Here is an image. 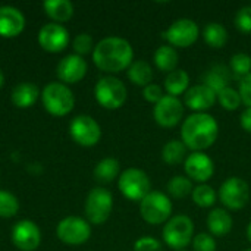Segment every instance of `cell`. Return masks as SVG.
Here are the masks:
<instances>
[{"label": "cell", "mask_w": 251, "mask_h": 251, "mask_svg": "<svg viewBox=\"0 0 251 251\" xmlns=\"http://www.w3.org/2000/svg\"><path fill=\"white\" fill-rule=\"evenodd\" d=\"M12 243L21 251H34L41 243V234L38 226L32 221H19L13 225L10 232Z\"/></svg>", "instance_id": "cell-15"}, {"label": "cell", "mask_w": 251, "mask_h": 251, "mask_svg": "<svg viewBox=\"0 0 251 251\" xmlns=\"http://www.w3.org/2000/svg\"><path fill=\"white\" fill-rule=\"evenodd\" d=\"M118 188L125 199L131 201H141L151 191V181L143 169L128 168L119 175Z\"/></svg>", "instance_id": "cell-7"}, {"label": "cell", "mask_w": 251, "mask_h": 251, "mask_svg": "<svg viewBox=\"0 0 251 251\" xmlns=\"http://www.w3.org/2000/svg\"><path fill=\"white\" fill-rule=\"evenodd\" d=\"M3 84H4V76H3V72H1V69H0V88L3 87Z\"/></svg>", "instance_id": "cell-43"}, {"label": "cell", "mask_w": 251, "mask_h": 251, "mask_svg": "<svg viewBox=\"0 0 251 251\" xmlns=\"http://www.w3.org/2000/svg\"><path fill=\"white\" fill-rule=\"evenodd\" d=\"M166 190H168V194L172 197V199H185L188 196H191L194 187H193V181L187 176H182V175H176L174 176L172 179H169L168 185H166Z\"/></svg>", "instance_id": "cell-30"}, {"label": "cell", "mask_w": 251, "mask_h": 251, "mask_svg": "<svg viewBox=\"0 0 251 251\" xmlns=\"http://www.w3.org/2000/svg\"><path fill=\"white\" fill-rule=\"evenodd\" d=\"M229 69L238 82L251 74V56L247 53H235L229 60Z\"/></svg>", "instance_id": "cell-32"}, {"label": "cell", "mask_w": 251, "mask_h": 251, "mask_svg": "<svg viewBox=\"0 0 251 251\" xmlns=\"http://www.w3.org/2000/svg\"><path fill=\"white\" fill-rule=\"evenodd\" d=\"M219 137V124L209 113H193L182 121L181 141L191 151L210 149Z\"/></svg>", "instance_id": "cell-2"}, {"label": "cell", "mask_w": 251, "mask_h": 251, "mask_svg": "<svg viewBox=\"0 0 251 251\" xmlns=\"http://www.w3.org/2000/svg\"><path fill=\"white\" fill-rule=\"evenodd\" d=\"M128 79L138 87H147L153 81V68L146 60H134L126 71Z\"/></svg>", "instance_id": "cell-26"}, {"label": "cell", "mask_w": 251, "mask_h": 251, "mask_svg": "<svg viewBox=\"0 0 251 251\" xmlns=\"http://www.w3.org/2000/svg\"><path fill=\"white\" fill-rule=\"evenodd\" d=\"M191 199L193 201L201 207V209H209V207H213L215 203H216V191L207 185V184H199L197 187H194L193 193H191Z\"/></svg>", "instance_id": "cell-31"}, {"label": "cell", "mask_w": 251, "mask_h": 251, "mask_svg": "<svg viewBox=\"0 0 251 251\" xmlns=\"http://www.w3.org/2000/svg\"><path fill=\"white\" fill-rule=\"evenodd\" d=\"M87 71H88L87 62L82 59V56H78V54H68L59 62L56 68L57 78L66 84L79 82L85 76Z\"/></svg>", "instance_id": "cell-18"}, {"label": "cell", "mask_w": 251, "mask_h": 251, "mask_svg": "<svg viewBox=\"0 0 251 251\" xmlns=\"http://www.w3.org/2000/svg\"><path fill=\"white\" fill-rule=\"evenodd\" d=\"M163 88L168 96L179 97L181 94H185L190 88V75L184 69H175L171 74L166 75L163 81Z\"/></svg>", "instance_id": "cell-22"}, {"label": "cell", "mask_w": 251, "mask_h": 251, "mask_svg": "<svg viewBox=\"0 0 251 251\" xmlns=\"http://www.w3.org/2000/svg\"><path fill=\"white\" fill-rule=\"evenodd\" d=\"M134 251H163V246L157 238L141 237L134 243Z\"/></svg>", "instance_id": "cell-38"}, {"label": "cell", "mask_w": 251, "mask_h": 251, "mask_svg": "<svg viewBox=\"0 0 251 251\" xmlns=\"http://www.w3.org/2000/svg\"><path fill=\"white\" fill-rule=\"evenodd\" d=\"M200 37V28L196 21L188 18L176 19L165 32L163 38L169 43L172 47L187 49L193 46Z\"/></svg>", "instance_id": "cell-11"}, {"label": "cell", "mask_w": 251, "mask_h": 251, "mask_svg": "<svg viewBox=\"0 0 251 251\" xmlns=\"http://www.w3.org/2000/svg\"><path fill=\"white\" fill-rule=\"evenodd\" d=\"M246 234H247V240H249V243L251 244V221H250V224L247 225V231H246Z\"/></svg>", "instance_id": "cell-42"}, {"label": "cell", "mask_w": 251, "mask_h": 251, "mask_svg": "<svg viewBox=\"0 0 251 251\" xmlns=\"http://www.w3.org/2000/svg\"><path fill=\"white\" fill-rule=\"evenodd\" d=\"M38 96H41V94H40L37 85H34L31 82H21L13 88L10 99L16 107L26 109V107H31L37 101Z\"/></svg>", "instance_id": "cell-24"}, {"label": "cell", "mask_w": 251, "mask_h": 251, "mask_svg": "<svg viewBox=\"0 0 251 251\" xmlns=\"http://www.w3.org/2000/svg\"><path fill=\"white\" fill-rule=\"evenodd\" d=\"M25 28V16L13 6L0 7V37L13 38L18 37Z\"/></svg>", "instance_id": "cell-19"}, {"label": "cell", "mask_w": 251, "mask_h": 251, "mask_svg": "<svg viewBox=\"0 0 251 251\" xmlns=\"http://www.w3.org/2000/svg\"><path fill=\"white\" fill-rule=\"evenodd\" d=\"M57 238L69 246H81L91 237V225L88 221L78 216H68L57 224Z\"/></svg>", "instance_id": "cell-10"}, {"label": "cell", "mask_w": 251, "mask_h": 251, "mask_svg": "<svg viewBox=\"0 0 251 251\" xmlns=\"http://www.w3.org/2000/svg\"><path fill=\"white\" fill-rule=\"evenodd\" d=\"M181 251H188V250H181Z\"/></svg>", "instance_id": "cell-45"}, {"label": "cell", "mask_w": 251, "mask_h": 251, "mask_svg": "<svg viewBox=\"0 0 251 251\" xmlns=\"http://www.w3.org/2000/svg\"><path fill=\"white\" fill-rule=\"evenodd\" d=\"M113 196L106 188H93L85 200V215L90 224L103 225L112 215Z\"/></svg>", "instance_id": "cell-9"}, {"label": "cell", "mask_w": 251, "mask_h": 251, "mask_svg": "<svg viewBox=\"0 0 251 251\" xmlns=\"http://www.w3.org/2000/svg\"><path fill=\"white\" fill-rule=\"evenodd\" d=\"M188 149L181 140H171L162 149V160L169 166H176L185 162Z\"/></svg>", "instance_id": "cell-29"}, {"label": "cell", "mask_w": 251, "mask_h": 251, "mask_svg": "<svg viewBox=\"0 0 251 251\" xmlns=\"http://www.w3.org/2000/svg\"><path fill=\"white\" fill-rule=\"evenodd\" d=\"M19 210V201L18 199L7 193L0 190V218H12Z\"/></svg>", "instance_id": "cell-34"}, {"label": "cell", "mask_w": 251, "mask_h": 251, "mask_svg": "<svg viewBox=\"0 0 251 251\" xmlns=\"http://www.w3.org/2000/svg\"><path fill=\"white\" fill-rule=\"evenodd\" d=\"M119 175H121V165L113 157L101 159L94 168V178L101 184H109L116 178H119Z\"/></svg>", "instance_id": "cell-27"}, {"label": "cell", "mask_w": 251, "mask_h": 251, "mask_svg": "<svg viewBox=\"0 0 251 251\" xmlns=\"http://www.w3.org/2000/svg\"><path fill=\"white\" fill-rule=\"evenodd\" d=\"M216 100V93L203 84L190 87L184 94V104L194 113H207V110L215 106Z\"/></svg>", "instance_id": "cell-17"}, {"label": "cell", "mask_w": 251, "mask_h": 251, "mask_svg": "<svg viewBox=\"0 0 251 251\" xmlns=\"http://www.w3.org/2000/svg\"><path fill=\"white\" fill-rule=\"evenodd\" d=\"M193 250L194 251H216V238L210 234L206 232H200L197 235H194L193 240Z\"/></svg>", "instance_id": "cell-35"}, {"label": "cell", "mask_w": 251, "mask_h": 251, "mask_svg": "<svg viewBox=\"0 0 251 251\" xmlns=\"http://www.w3.org/2000/svg\"><path fill=\"white\" fill-rule=\"evenodd\" d=\"M184 171L193 182L206 184L215 175V163L204 151H193L184 162Z\"/></svg>", "instance_id": "cell-14"}, {"label": "cell", "mask_w": 251, "mask_h": 251, "mask_svg": "<svg viewBox=\"0 0 251 251\" xmlns=\"http://www.w3.org/2000/svg\"><path fill=\"white\" fill-rule=\"evenodd\" d=\"M93 62L106 74H119L134 62L132 46L125 38L106 37L94 46Z\"/></svg>", "instance_id": "cell-1"}, {"label": "cell", "mask_w": 251, "mask_h": 251, "mask_svg": "<svg viewBox=\"0 0 251 251\" xmlns=\"http://www.w3.org/2000/svg\"><path fill=\"white\" fill-rule=\"evenodd\" d=\"M240 96H241V101L246 107H251V74L247 75L246 78H243L240 82Z\"/></svg>", "instance_id": "cell-40"}, {"label": "cell", "mask_w": 251, "mask_h": 251, "mask_svg": "<svg viewBox=\"0 0 251 251\" xmlns=\"http://www.w3.org/2000/svg\"><path fill=\"white\" fill-rule=\"evenodd\" d=\"M153 62H154V66L159 71L166 72V74H171L172 71L178 69L179 54H178V51H176L175 47H172L169 44H165V46H160L154 51Z\"/></svg>", "instance_id": "cell-23"}, {"label": "cell", "mask_w": 251, "mask_h": 251, "mask_svg": "<svg viewBox=\"0 0 251 251\" xmlns=\"http://www.w3.org/2000/svg\"><path fill=\"white\" fill-rule=\"evenodd\" d=\"M94 97L101 107L116 110L125 104L128 91L125 84L119 78L109 75L97 81L94 87Z\"/></svg>", "instance_id": "cell-6"}, {"label": "cell", "mask_w": 251, "mask_h": 251, "mask_svg": "<svg viewBox=\"0 0 251 251\" xmlns=\"http://www.w3.org/2000/svg\"><path fill=\"white\" fill-rule=\"evenodd\" d=\"M235 28L244 34H251V6H243L238 9L235 19H234Z\"/></svg>", "instance_id": "cell-36"}, {"label": "cell", "mask_w": 251, "mask_h": 251, "mask_svg": "<svg viewBox=\"0 0 251 251\" xmlns=\"http://www.w3.org/2000/svg\"><path fill=\"white\" fill-rule=\"evenodd\" d=\"M44 12L49 18L57 22H66L74 15V4L69 0H47L43 3Z\"/></svg>", "instance_id": "cell-25"}, {"label": "cell", "mask_w": 251, "mask_h": 251, "mask_svg": "<svg viewBox=\"0 0 251 251\" xmlns=\"http://www.w3.org/2000/svg\"><path fill=\"white\" fill-rule=\"evenodd\" d=\"M174 204L168 194L162 191H150L140 201V215L149 225H165L172 218Z\"/></svg>", "instance_id": "cell-3"}, {"label": "cell", "mask_w": 251, "mask_h": 251, "mask_svg": "<svg viewBox=\"0 0 251 251\" xmlns=\"http://www.w3.org/2000/svg\"><path fill=\"white\" fill-rule=\"evenodd\" d=\"M69 32L60 24H46L38 32V44L50 53H59L66 49Z\"/></svg>", "instance_id": "cell-16"}, {"label": "cell", "mask_w": 251, "mask_h": 251, "mask_svg": "<svg viewBox=\"0 0 251 251\" xmlns=\"http://www.w3.org/2000/svg\"><path fill=\"white\" fill-rule=\"evenodd\" d=\"M206 222H207L210 235H213L215 238L226 237L232 231V226H234V219H232L231 213L222 207L212 209L207 215Z\"/></svg>", "instance_id": "cell-21"}, {"label": "cell", "mask_w": 251, "mask_h": 251, "mask_svg": "<svg viewBox=\"0 0 251 251\" xmlns=\"http://www.w3.org/2000/svg\"><path fill=\"white\" fill-rule=\"evenodd\" d=\"M234 79L232 72L225 63H213L201 76V84L213 90L216 94L228 87H231V81Z\"/></svg>", "instance_id": "cell-20"}, {"label": "cell", "mask_w": 251, "mask_h": 251, "mask_svg": "<svg viewBox=\"0 0 251 251\" xmlns=\"http://www.w3.org/2000/svg\"><path fill=\"white\" fill-rule=\"evenodd\" d=\"M240 124H241V128L251 134V107H246V110L241 113V118H240Z\"/></svg>", "instance_id": "cell-41"}, {"label": "cell", "mask_w": 251, "mask_h": 251, "mask_svg": "<svg viewBox=\"0 0 251 251\" xmlns=\"http://www.w3.org/2000/svg\"><path fill=\"white\" fill-rule=\"evenodd\" d=\"M194 222L187 215L172 216L163 226V241L172 250H185L194 240Z\"/></svg>", "instance_id": "cell-4"}, {"label": "cell", "mask_w": 251, "mask_h": 251, "mask_svg": "<svg viewBox=\"0 0 251 251\" xmlns=\"http://www.w3.org/2000/svg\"><path fill=\"white\" fill-rule=\"evenodd\" d=\"M163 88L160 87V85H157V84H149L147 87H144L143 88V97H144V100L146 101H149V103H151V104H156V103H159L162 99H163Z\"/></svg>", "instance_id": "cell-39"}, {"label": "cell", "mask_w": 251, "mask_h": 251, "mask_svg": "<svg viewBox=\"0 0 251 251\" xmlns=\"http://www.w3.org/2000/svg\"><path fill=\"white\" fill-rule=\"evenodd\" d=\"M153 119L162 128H174L184 119V104L178 97L165 94L153 107Z\"/></svg>", "instance_id": "cell-12"}, {"label": "cell", "mask_w": 251, "mask_h": 251, "mask_svg": "<svg viewBox=\"0 0 251 251\" xmlns=\"http://www.w3.org/2000/svg\"><path fill=\"white\" fill-rule=\"evenodd\" d=\"M72 140L82 147H93L101 138V128L96 119L88 115H79L72 119L69 125Z\"/></svg>", "instance_id": "cell-13"}, {"label": "cell", "mask_w": 251, "mask_h": 251, "mask_svg": "<svg viewBox=\"0 0 251 251\" xmlns=\"http://www.w3.org/2000/svg\"><path fill=\"white\" fill-rule=\"evenodd\" d=\"M44 109L53 116H66L75 106V99L68 85L62 82H50L41 91Z\"/></svg>", "instance_id": "cell-5"}, {"label": "cell", "mask_w": 251, "mask_h": 251, "mask_svg": "<svg viewBox=\"0 0 251 251\" xmlns=\"http://www.w3.org/2000/svg\"><path fill=\"white\" fill-rule=\"evenodd\" d=\"M244 251H251V249H247V250H244Z\"/></svg>", "instance_id": "cell-44"}, {"label": "cell", "mask_w": 251, "mask_h": 251, "mask_svg": "<svg viewBox=\"0 0 251 251\" xmlns=\"http://www.w3.org/2000/svg\"><path fill=\"white\" fill-rule=\"evenodd\" d=\"M204 43L212 49H222L228 43V29L219 22H209L203 29Z\"/></svg>", "instance_id": "cell-28"}, {"label": "cell", "mask_w": 251, "mask_h": 251, "mask_svg": "<svg viewBox=\"0 0 251 251\" xmlns=\"http://www.w3.org/2000/svg\"><path fill=\"white\" fill-rule=\"evenodd\" d=\"M218 197L226 210H241L250 200V187L243 178L231 176L222 182Z\"/></svg>", "instance_id": "cell-8"}, {"label": "cell", "mask_w": 251, "mask_h": 251, "mask_svg": "<svg viewBox=\"0 0 251 251\" xmlns=\"http://www.w3.org/2000/svg\"><path fill=\"white\" fill-rule=\"evenodd\" d=\"M72 47L75 50V53L78 56H84V54H88L91 50H94L93 47V38L90 34L87 32H82V34H78L75 38H74V43H72Z\"/></svg>", "instance_id": "cell-37"}, {"label": "cell", "mask_w": 251, "mask_h": 251, "mask_svg": "<svg viewBox=\"0 0 251 251\" xmlns=\"http://www.w3.org/2000/svg\"><path fill=\"white\" fill-rule=\"evenodd\" d=\"M216 96H218V101L222 106V109H225L228 112H234V110L240 109V106L243 104L238 90H235L232 87H228V88L219 91Z\"/></svg>", "instance_id": "cell-33"}]
</instances>
